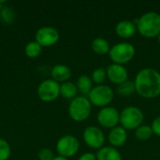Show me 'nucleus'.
I'll return each instance as SVG.
<instances>
[{
	"instance_id": "1",
	"label": "nucleus",
	"mask_w": 160,
	"mask_h": 160,
	"mask_svg": "<svg viewBox=\"0 0 160 160\" xmlns=\"http://www.w3.org/2000/svg\"><path fill=\"white\" fill-rule=\"evenodd\" d=\"M136 93L144 98H155L160 95V73L151 68L141 69L134 80Z\"/></svg>"
},
{
	"instance_id": "2",
	"label": "nucleus",
	"mask_w": 160,
	"mask_h": 160,
	"mask_svg": "<svg viewBox=\"0 0 160 160\" xmlns=\"http://www.w3.org/2000/svg\"><path fill=\"white\" fill-rule=\"evenodd\" d=\"M138 32L147 38H158L160 34V14L156 11L143 13L136 22Z\"/></svg>"
},
{
	"instance_id": "3",
	"label": "nucleus",
	"mask_w": 160,
	"mask_h": 160,
	"mask_svg": "<svg viewBox=\"0 0 160 160\" xmlns=\"http://www.w3.org/2000/svg\"><path fill=\"white\" fill-rule=\"evenodd\" d=\"M93 105L88 98L84 96L76 97L70 101L68 106V114L75 122L85 121L92 112Z\"/></svg>"
},
{
	"instance_id": "4",
	"label": "nucleus",
	"mask_w": 160,
	"mask_h": 160,
	"mask_svg": "<svg viewBox=\"0 0 160 160\" xmlns=\"http://www.w3.org/2000/svg\"><path fill=\"white\" fill-rule=\"evenodd\" d=\"M143 112L136 106H128L120 112V124L127 130H136L142 125Z\"/></svg>"
},
{
	"instance_id": "5",
	"label": "nucleus",
	"mask_w": 160,
	"mask_h": 160,
	"mask_svg": "<svg viewBox=\"0 0 160 160\" xmlns=\"http://www.w3.org/2000/svg\"><path fill=\"white\" fill-rule=\"evenodd\" d=\"M135 52L136 49L133 44L127 41H122L111 47L109 56L113 64L124 66L133 59Z\"/></svg>"
},
{
	"instance_id": "6",
	"label": "nucleus",
	"mask_w": 160,
	"mask_h": 160,
	"mask_svg": "<svg viewBox=\"0 0 160 160\" xmlns=\"http://www.w3.org/2000/svg\"><path fill=\"white\" fill-rule=\"evenodd\" d=\"M87 98L93 106L102 109L104 107H108L112 103L114 98V91L111 86L105 83L96 85L93 87Z\"/></svg>"
},
{
	"instance_id": "7",
	"label": "nucleus",
	"mask_w": 160,
	"mask_h": 160,
	"mask_svg": "<svg viewBox=\"0 0 160 160\" xmlns=\"http://www.w3.org/2000/svg\"><path fill=\"white\" fill-rule=\"evenodd\" d=\"M80 148L78 139L73 135H65L61 137L56 143V151L60 157L69 158L74 157Z\"/></svg>"
},
{
	"instance_id": "8",
	"label": "nucleus",
	"mask_w": 160,
	"mask_h": 160,
	"mask_svg": "<svg viewBox=\"0 0 160 160\" xmlns=\"http://www.w3.org/2000/svg\"><path fill=\"white\" fill-rule=\"evenodd\" d=\"M38 96L44 102H52L60 96V84L52 79L45 80L38 87Z\"/></svg>"
},
{
	"instance_id": "9",
	"label": "nucleus",
	"mask_w": 160,
	"mask_h": 160,
	"mask_svg": "<svg viewBox=\"0 0 160 160\" xmlns=\"http://www.w3.org/2000/svg\"><path fill=\"white\" fill-rule=\"evenodd\" d=\"M97 120L101 127L112 129L120 123V112L112 106L104 107L98 112Z\"/></svg>"
},
{
	"instance_id": "10",
	"label": "nucleus",
	"mask_w": 160,
	"mask_h": 160,
	"mask_svg": "<svg viewBox=\"0 0 160 160\" xmlns=\"http://www.w3.org/2000/svg\"><path fill=\"white\" fill-rule=\"evenodd\" d=\"M82 139L87 146L98 150H99L104 146L105 140H106L103 131L96 126L87 127L83 130Z\"/></svg>"
},
{
	"instance_id": "11",
	"label": "nucleus",
	"mask_w": 160,
	"mask_h": 160,
	"mask_svg": "<svg viewBox=\"0 0 160 160\" xmlns=\"http://www.w3.org/2000/svg\"><path fill=\"white\" fill-rule=\"evenodd\" d=\"M60 38L59 32L52 26L40 27L36 33V41L41 47H51L58 42Z\"/></svg>"
},
{
	"instance_id": "12",
	"label": "nucleus",
	"mask_w": 160,
	"mask_h": 160,
	"mask_svg": "<svg viewBox=\"0 0 160 160\" xmlns=\"http://www.w3.org/2000/svg\"><path fill=\"white\" fill-rule=\"evenodd\" d=\"M106 69H107V77L113 84L119 85L128 81V72L123 65L112 63L110 66H108Z\"/></svg>"
},
{
	"instance_id": "13",
	"label": "nucleus",
	"mask_w": 160,
	"mask_h": 160,
	"mask_svg": "<svg viewBox=\"0 0 160 160\" xmlns=\"http://www.w3.org/2000/svg\"><path fill=\"white\" fill-rule=\"evenodd\" d=\"M108 140H109L111 146H112L114 148L121 147L127 142L128 130L125 129L121 126H117L111 129V131L108 135Z\"/></svg>"
},
{
	"instance_id": "14",
	"label": "nucleus",
	"mask_w": 160,
	"mask_h": 160,
	"mask_svg": "<svg viewBox=\"0 0 160 160\" xmlns=\"http://www.w3.org/2000/svg\"><path fill=\"white\" fill-rule=\"evenodd\" d=\"M137 31L136 22L129 20H122L118 22L115 26V32L117 36L122 38H129L133 37Z\"/></svg>"
},
{
	"instance_id": "15",
	"label": "nucleus",
	"mask_w": 160,
	"mask_h": 160,
	"mask_svg": "<svg viewBox=\"0 0 160 160\" xmlns=\"http://www.w3.org/2000/svg\"><path fill=\"white\" fill-rule=\"evenodd\" d=\"M51 75H52V79L55 82H68V80L71 77V70L70 68L63 64H58L55 65L52 70H51Z\"/></svg>"
},
{
	"instance_id": "16",
	"label": "nucleus",
	"mask_w": 160,
	"mask_h": 160,
	"mask_svg": "<svg viewBox=\"0 0 160 160\" xmlns=\"http://www.w3.org/2000/svg\"><path fill=\"white\" fill-rule=\"evenodd\" d=\"M97 160H123L121 153L112 146H103L98 150Z\"/></svg>"
},
{
	"instance_id": "17",
	"label": "nucleus",
	"mask_w": 160,
	"mask_h": 160,
	"mask_svg": "<svg viewBox=\"0 0 160 160\" xmlns=\"http://www.w3.org/2000/svg\"><path fill=\"white\" fill-rule=\"evenodd\" d=\"M92 50L94 52H96L98 55H105V54H109V52L111 50V46L108 42L107 39H105L104 38H96L91 44Z\"/></svg>"
},
{
	"instance_id": "18",
	"label": "nucleus",
	"mask_w": 160,
	"mask_h": 160,
	"mask_svg": "<svg viewBox=\"0 0 160 160\" xmlns=\"http://www.w3.org/2000/svg\"><path fill=\"white\" fill-rule=\"evenodd\" d=\"M79 90L76 83L72 82H66L60 84V95L67 99H73L77 97Z\"/></svg>"
},
{
	"instance_id": "19",
	"label": "nucleus",
	"mask_w": 160,
	"mask_h": 160,
	"mask_svg": "<svg viewBox=\"0 0 160 160\" xmlns=\"http://www.w3.org/2000/svg\"><path fill=\"white\" fill-rule=\"evenodd\" d=\"M93 81L91 79V77L87 76V75H81L78 79H77V82L76 85L78 87V90L84 96H88L89 93L91 92V90L93 89Z\"/></svg>"
},
{
	"instance_id": "20",
	"label": "nucleus",
	"mask_w": 160,
	"mask_h": 160,
	"mask_svg": "<svg viewBox=\"0 0 160 160\" xmlns=\"http://www.w3.org/2000/svg\"><path fill=\"white\" fill-rule=\"evenodd\" d=\"M154 132L149 125H142L135 130V137L139 141H148L153 136Z\"/></svg>"
},
{
	"instance_id": "21",
	"label": "nucleus",
	"mask_w": 160,
	"mask_h": 160,
	"mask_svg": "<svg viewBox=\"0 0 160 160\" xmlns=\"http://www.w3.org/2000/svg\"><path fill=\"white\" fill-rule=\"evenodd\" d=\"M41 52H42V47L36 40L28 42L24 48V52L26 56H28L29 58L38 57L41 53Z\"/></svg>"
},
{
	"instance_id": "22",
	"label": "nucleus",
	"mask_w": 160,
	"mask_h": 160,
	"mask_svg": "<svg viewBox=\"0 0 160 160\" xmlns=\"http://www.w3.org/2000/svg\"><path fill=\"white\" fill-rule=\"evenodd\" d=\"M116 92L120 96H123V97H128V96L132 95L133 93L136 92L134 82H131V81H128V80L127 82H125L117 85Z\"/></svg>"
},
{
	"instance_id": "23",
	"label": "nucleus",
	"mask_w": 160,
	"mask_h": 160,
	"mask_svg": "<svg viewBox=\"0 0 160 160\" xmlns=\"http://www.w3.org/2000/svg\"><path fill=\"white\" fill-rule=\"evenodd\" d=\"M91 79H92L93 82L96 83L97 85L104 84L105 81L108 79V77H107V69L105 68H102V67L97 68L92 72Z\"/></svg>"
},
{
	"instance_id": "24",
	"label": "nucleus",
	"mask_w": 160,
	"mask_h": 160,
	"mask_svg": "<svg viewBox=\"0 0 160 160\" xmlns=\"http://www.w3.org/2000/svg\"><path fill=\"white\" fill-rule=\"evenodd\" d=\"M11 149L8 142L0 138V160H8L10 157Z\"/></svg>"
},
{
	"instance_id": "25",
	"label": "nucleus",
	"mask_w": 160,
	"mask_h": 160,
	"mask_svg": "<svg viewBox=\"0 0 160 160\" xmlns=\"http://www.w3.org/2000/svg\"><path fill=\"white\" fill-rule=\"evenodd\" d=\"M0 11H1V15H0L1 20L6 23H11L14 19L13 11L8 7H4Z\"/></svg>"
},
{
	"instance_id": "26",
	"label": "nucleus",
	"mask_w": 160,
	"mask_h": 160,
	"mask_svg": "<svg viewBox=\"0 0 160 160\" xmlns=\"http://www.w3.org/2000/svg\"><path fill=\"white\" fill-rule=\"evenodd\" d=\"M55 157L53 152L49 148H42L38 152V158L39 160H53Z\"/></svg>"
},
{
	"instance_id": "27",
	"label": "nucleus",
	"mask_w": 160,
	"mask_h": 160,
	"mask_svg": "<svg viewBox=\"0 0 160 160\" xmlns=\"http://www.w3.org/2000/svg\"><path fill=\"white\" fill-rule=\"evenodd\" d=\"M151 128L153 129V132L155 135L160 137V115L156 117L153 122H152V125H151Z\"/></svg>"
},
{
	"instance_id": "28",
	"label": "nucleus",
	"mask_w": 160,
	"mask_h": 160,
	"mask_svg": "<svg viewBox=\"0 0 160 160\" xmlns=\"http://www.w3.org/2000/svg\"><path fill=\"white\" fill-rule=\"evenodd\" d=\"M78 160H97V156H96V154L88 152V153H84L82 156H80Z\"/></svg>"
},
{
	"instance_id": "29",
	"label": "nucleus",
	"mask_w": 160,
	"mask_h": 160,
	"mask_svg": "<svg viewBox=\"0 0 160 160\" xmlns=\"http://www.w3.org/2000/svg\"><path fill=\"white\" fill-rule=\"evenodd\" d=\"M53 160H69L68 158H63V157H60V156H58V157H55Z\"/></svg>"
},
{
	"instance_id": "30",
	"label": "nucleus",
	"mask_w": 160,
	"mask_h": 160,
	"mask_svg": "<svg viewBox=\"0 0 160 160\" xmlns=\"http://www.w3.org/2000/svg\"><path fill=\"white\" fill-rule=\"evenodd\" d=\"M3 3H4L3 1H0V10L4 8V7H3Z\"/></svg>"
},
{
	"instance_id": "31",
	"label": "nucleus",
	"mask_w": 160,
	"mask_h": 160,
	"mask_svg": "<svg viewBox=\"0 0 160 160\" xmlns=\"http://www.w3.org/2000/svg\"><path fill=\"white\" fill-rule=\"evenodd\" d=\"M158 42L160 43V34L158 35Z\"/></svg>"
}]
</instances>
